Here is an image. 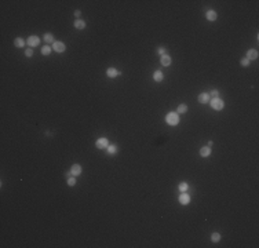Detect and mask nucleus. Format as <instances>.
I'll list each match as a JSON object with an SVG mask.
<instances>
[{
	"mask_svg": "<svg viewBox=\"0 0 259 248\" xmlns=\"http://www.w3.org/2000/svg\"><path fill=\"white\" fill-rule=\"evenodd\" d=\"M95 146L98 149H106L107 146H109V141H107L106 138H99V139H97Z\"/></svg>",
	"mask_w": 259,
	"mask_h": 248,
	"instance_id": "nucleus-4",
	"label": "nucleus"
},
{
	"mask_svg": "<svg viewBox=\"0 0 259 248\" xmlns=\"http://www.w3.org/2000/svg\"><path fill=\"white\" fill-rule=\"evenodd\" d=\"M241 65H243V66H248V65H249V59H248V58H243V59H241Z\"/></svg>",
	"mask_w": 259,
	"mask_h": 248,
	"instance_id": "nucleus-26",
	"label": "nucleus"
},
{
	"mask_svg": "<svg viewBox=\"0 0 259 248\" xmlns=\"http://www.w3.org/2000/svg\"><path fill=\"white\" fill-rule=\"evenodd\" d=\"M65 175H66V178H70V176H72V172H70V171H68V172L65 174Z\"/></svg>",
	"mask_w": 259,
	"mask_h": 248,
	"instance_id": "nucleus-29",
	"label": "nucleus"
},
{
	"mask_svg": "<svg viewBox=\"0 0 259 248\" xmlns=\"http://www.w3.org/2000/svg\"><path fill=\"white\" fill-rule=\"evenodd\" d=\"M209 97H212V98H218V97H219V91H218V90H212V91L209 93Z\"/></svg>",
	"mask_w": 259,
	"mask_h": 248,
	"instance_id": "nucleus-24",
	"label": "nucleus"
},
{
	"mask_svg": "<svg viewBox=\"0 0 259 248\" xmlns=\"http://www.w3.org/2000/svg\"><path fill=\"white\" fill-rule=\"evenodd\" d=\"M41 54H43V55H50L51 47H48V46H43V47H41Z\"/></svg>",
	"mask_w": 259,
	"mask_h": 248,
	"instance_id": "nucleus-21",
	"label": "nucleus"
},
{
	"mask_svg": "<svg viewBox=\"0 0 259 248\" xmlns=\"http://www.w3.org/2000/svg\"><path fill=\"white\" fill-rule=\"evenodd\" d=\"M120 74H121V72L117 70L116 68H107V70H106V76L110 77V79H114V77H117V76H120Z\"/></svg>",
	"mask_w": 259,
	"mask_h": 248,
	"instance_id": "nucleus-6",
	"label": "nucleus"
},
{
	"mask_svg": "<svg viewBox=\"0 0 259 248\" xmlns=\"http://www.w3.org/2000/svg\"><path fill=\"white\" fill-rule=\"evenodd\" d=\"M178 189H179V190H181V192H182V193H185V192H186V190H188V189H189V185H188L186 182H182V183H179V186H178Z\"/></svg>",
	"mask_w": 259,
	"mask_h": 248,
	"instance_id": "nucleus-20",
	"label": "nucleus"
},
{
	"mask_svg": "<svg viewBox=\"0 0 259 248\" xmlns=\"http://www.w3.org/2000/svg\"><path fill=\"white\" fill-rule=\"evenodd\" d=\"M70 172H72L73 176L80 175V174H82V166H80V164H73V166L70 167Z\"/></svg>",
	"mask_w": 259,
	"mask_h": 248,
	"instance_id": "nucleus-8",
	"label": "nucleus"
},
{
	"mask_svg": "<svg viewBox=\"0 0 259 248\" xmlns=\"http://www.w3.org/2000/svg\"><path fill=\"white\" fill-rule=\"evenodd\" d=\"M43 39H44L46 43H52V44H54L55 42H57V40H55V37H54V35H52L51 32H47L44 36H43Z\"/></svg>",
	"mask_w": 259,
	"mask_h": 248,
	"instance_id": "nucleus-12",
	"label": "nucleus"
},
{
	"mask_svg": "<svg viewBox=\"0 0 259 248\" xmlns=\"http://www.w3.org/2000/svg\"><path fill=\"white\" fill-rule=\"evenodd\" d=\"M52 50L54 51H57V52H63L65 50H66V46H65V43H62V42H55V43L52 44Z\"/></svg>",
	"mask_w": 259,
	"mask_h": 248,
	"instance_id": "nucleus-5",
	"label": "nucleus"
},
{
	"mask_svg": "<svg viewBox=\"0 0 259 248\" xmlns=\"http://www.w3.org/2000/svg\"><path fill=\"white\" fill-rule=\"evenodd\" d=\"M106 149H107V153H109V155H114V153L117 152V146H116V145H109Z\"/></svg>",
	"mask_w": 259,
	"mask_h": 248,
	"instance_id": "nucleus-19",
	"label": "nucleus"
},
{
	"mask_svg": "<svg viewBox=\"0 0 259 248\" xmlns=\"http://www.w3.org/2000/svg\"><path fill=\"white\" fill-rule=\"evenodd\" d=\"M209 104H211V106H212V109H215V110H222L223 109V101H222L219 97L218 98H212V99H209Z\"/></svg>",
	"mask_w": 259,
	"mask_h": 248,
	"instance_id": "nucleus-2",
	"label": "nucleus"
},
{
	"mask_svg": "<svg viewBox=\"0 0 259 248\" xmlns=\"http://www.w3.org/2000/svg\"><path fill=\"white\" fill-rule=\"evenodd\" d=\"M160 63H161L163 66H170L171 65V57L167 55V54L161 55V58H160Z\"/></svg>",
	"mask_w": 259,
	"mask_h": 248,
	"instance_id": "nucleus-11",
	"label": "nucleus"
},
{
	"mask_svg": "<svg viewBox=\"0 0 259 248\" xmlns=\"http://www.w3.org/2000/svg\"><path fill=\"white\" fill-rule=\"evenodd\" d=\"M73 25H75L76 29H84V28H86V21H83V19H76Z\"/></svg>",
	"mask_w": 259,
	"mask_h": 248,
	"instance_id": "nucleus-16",
	"label": "nucleus"
},
{
	"mask_svg": "<svg viewBox=\"0 0 259 248\" xmlns=\"http://www.w3.org/2000/svg\"><path fill=\"white\" fill-rule=\"evenodd\" d=\"M68 185H69V186H75V185H76V179H75V176H73V175H72L70 178H68Z\"/></svg>",
	"mask_w": 259,
	"mask_h": 248,
	"instance_id": "nucleus-23",
	"label": "nucleus"
},
{
	"mask_svg": "<svg viewBox=\"0 0 259 248\" xmlns=\"http://www.w3.org/2000/svg\"><path fill=\"white\" fill-rule=\"evenodd\" d=\"M258 57H259V54L256 50H248L245 58H248L249 61H254V59H258Z\"/></svg>",
	"mask_w": 259,
	"mask_h": 248,
	"instance_id": "nucleus-10",
	"label": "nucleus"
},
{
	"mask_svg": "<svg viewBox=\"0 0 259 248\" xmlns=\"http://www.w3.org/2000/svg\"><path fill=\"white\" fill-rule=\"evenodd\" d=\"M221 233H218V232H215V233H212V234H211V240H212V241L214 243H219L221 241Z\"/></svg>",
	"mask_w": 259,
	"mask_h": 248,
	"instance_id": "nucleus-18",
	"label": "nucleus"
},
{
	"mask_svg": "<svg viewBox=\"0 0 259 248\" xmlns=\"http://www.w3.org/2000/svg\"><path fill=\"white\" fill-rule=\"evenodd\" d=\"M26 43H28V46H29V47H37L39 44H40V39H39L37 36H35V35H33V36H29V39H28V40H26Z\"/></svg>",
	"mask_w": 259,
	"mask_h": 248,
	"instance_id": "nucleus-3",
	"label": "nucleus"
},
{
	"mask_svg": "<svg viewBox=\"0 0 259 248\" xmlns=\"http://www.w3.org/2000/svg\"><path fill=\"white\" fill-rule=\"evenodd\" d=\"M186 112H188V106L185 105V104H182V105L178 106L177 113H186Z\"/></svg>",
	"mask_w": 259,
	"mask_h": 248,
	"instance_id": "nucleus-22",
	"label": "nucleus"
},
{
	"mask_svg": "<svg viewBox=\"0 0 259 248\" xmlns=\"http://www.w3.org/2000/svg\"><path fill=\"white\" fill-rule=\"evenodd\" d=\"M209 99H211V97H209V94H207V93H203V94H200L198 95V98H197V101L200 102V104H207V102H209Z\"/></svg>",
	"mask_w": 259,
	"mask_h": 248,
	"instance_id": "nucleus-9",
	"label": "nucleus"
},
{
	"mask_svg": "<svg viewBox=\"0 0 259 248\" xmlns=\"http://www.w3.org/2000/svg\"><path fill=\"white\" fill-rule=\"evenodd\" d=\"M80 15H82V11H80V10H76V11H75V17H77V18H79Z\"/></svg>",
	"mask_w": 259,
	"mask_h": 248,
	"instance_id": "nucleus-28",
	"label": "nucleus"
},
{
	"mask_svg": "<svg viewBox=\"0 0 259 248\" xmlns=\"http://www.w3.org/2000/svg\"><path fill=\"white\" fill-rule=\"evenodd\" d=\"M14 44H15V47L22 48V47L25 46V40H24V39H21V37H17V39L14 40Z\"/></svg>",
	"mask_w": 259,
	"mask_h": 248,
	"instance_id": "nucleus-17",
	"label": "nucleus"
},
{
	"mask_svg": "<svg viewBox=\"0 0 259 248\" xmlns=\"http://www.w3.org/2000/svg\"><path fill=\"white\" fill-rule=\"evenodd\" d=\"M211 155V146H203L200 149V156L201 157H209Z\"/></svg>",
	"mask_w": 259,
	"mask_h": 248,
	"instance_id": "nucleus-14",
	"label": "nucleus"
},
{
	"mask_svg": "<svg viewBox=\"0 0 259 248\" xmlns=\"http://www.w3.org/2000/svg\"><path fill=\"white\" fill-rule=\"evenodd\" d=\"M163 79H164V74H163V72H161V70H156V72H154V74H153V80L157 81V83H160V81H163Z\"/></svg>",
	"mask_w": 259,
	"mask_h": 248,
	"instance_id": "nucleus-15",
	"label": "nucleus"
},
{
	"mask_svg": "<svg viewBox=\"0 0 259 248\" xmlns=\"http://www.w3.org/2000/svg\"><path fill=\"white\" fill-rule=\"evenodd\" d=\"M205 18L208 19V21H215V19L218 18V14H216V11H214V10H208V11L205 12Z\"/></svg>",
	"mask_w": 259,
	"mask_h": 248,
	"instance_id": "nucleus-13",
	"label": "nucleus"
},
{
	"mask_svg": "<svg viewBox=\"0 0 259 248\" xmlns=\"http://www.w3.org/2000/svg\"><path fill=\"white\" fill-rule=\"evenodd\" d=\"M157 52L160 54V55H164V54H165V48H164V47H158Z\"/></svg>",
	"mask_w": 259,
	"mask_h": 248,
	"instance_id": "nucleus-27",
	"label": "nucleus"
},
{
	"mask_svg": "<svg viewBox=\"0 0 259 248\" xmlns=\"http://www.w3.org/2000/svg\"><path fill=\"white\" fill-rule=\"evenodd\" d=\"M25 55L28 57V58L33 57V50H32V48H26V50H25Z\"/></svg>",
	"mask_w": 259,
	"mask_h": 248,
	"instance_id": "nucleus-25",
	"label": "nucleus"
},
{
	"mask_svg": "<svg viewBox=\"0 0 259 248\" xmlns=\"http://www.w3.org/2000/svg\"><path fill=\"white\" fill-rule=\"evenodd\" d=\"M165 121H167V124H170V125H177V124L179 123V116H178V113L170 112V113L167 114V117H165Z\"/></svg>",
	"mask_w": 259,
	"mask_h": 248,
	"instance_id": "nucleus-1",
	"label": "nucleus"
},
{
	"mask_svg": "<svg viewBox=\"0 0 259 248\" xmlns=\"http://www.w3.org/2000/svg\"><path fill=\"white\" fill-rule=\"evenodd\" d=\"M179 203H181L182 205H188L190 203V196L186 192L182 193V194L179 196Z\"/></svg>",
	"mask_w": 259,
	"mask_h": 248,
	"instance_id": "nucleus-7",
	"label": "nucleus"
}]
</instances>
